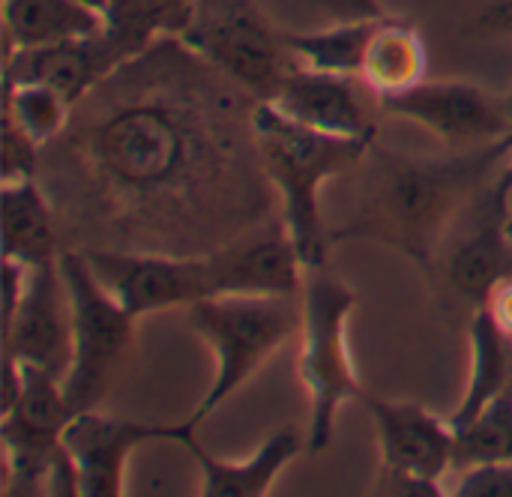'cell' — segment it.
Instances as JSON below:
<instances>
[{
    "label": "cell",
    "mask_w": 512,
    "mask_h": 497,
    "mask_svg": "<svg viewBox=\"0 0 512 497\" xmlns=\"http://www.w3.org/2000/svg\"><path fill=\"white\" fill-rule=\"evenodd\" d=\"M84 153L93 174L114 198L129 204L165 201L198 189L213 174L216 141L210 126L174 96L120 99L87 132Z\"/></svg>",
    "instance_id": "cell-1"
},
{
    "label": "cell",
    "mask_w": 512,
    "mask_h": 497,
    "mask_svg": "<svg viewBox=\"0 0 512 497\" xmlns=\"http://www.w3.org/2000/svg\"><path fill=\"white\" fill-rule=\"evenodd\" d=\"M512 138L462 150L450 159H420L372 147V180L360 213L330 243L369 237L393 246L420 270H432L444 228L507 156Z\"/></svg>",
    "instance_id": "cell-2"
},
{
    "label": "cell",
    "mask_w": 512,
    "mask_h": 497,
    "mask_svg": "<svg viewBox=\"0 0 512 497\" xmlns=\"http://www.w3.org/2000/svg\"><path fill=\"white\" fill-rule=\"evenodd\" d=\"M249 129L258 165L270 186L279 192L282 222L303 264H327L330 234L321 219V186L339 174L360 168L372 141H351L312 132L288 120L267 99H258L249 108Z\"/></svg>",
    "instance_id": "cell-3"
},
{
    "label": "cell",
    "mask_w": 512,
    "mask_h": 497,
    "mask_svg": "<svg viewBox=\"0 0 512 497\" xmlns=\"http://www.w3.org/2000/svg\"><path fill=\"white\" fill-rule=\"evenodd\" d=\"M300 306L297 375L309 399L306 450L321 453L333 441L342 405L366 399L348 345V321L357 309V294L336 273H330L327 264L306 267Z\"/></svg>",
    "instance_id": "cell-4"
},
{
    "label": "cell",
    "mask_w": 512,
    "mask_h": 497,
    "mask_svg": "<svg viewBox=\"0 0 512 497\" xmlns=\"http://www.w3.org/2000/svg\"><path fill=\"white\" fill-rule=\"evenodd\" d=\"M300 297H204L186 309V324L213 351L216 375L192 423L207 420L228 402L294 333H300Z\"/></svg>",
    "instance_id": "cell-5"
},
{
    "label": "cell",
    "mask_w": 512,
    "mask_h": 497,
    "mask_svg": "<svg viewBox=\"0 0 512 497\" xmlns=\"http://www.w3.org/2000/svg\"><path fill=\"white\" fill-rule=\"evenodd\" d=\"M60 273L72 309V363L63 393L75 414L93 411L117 384L135 348V321L93 276L81 249L60 252Z\"/></svg>",
    "instance_id": "cell-6"
},
{
    "label": "cell",
    "mask_w": 512,
    "mask_h": 497,
    "mask_svg": "<svg viewBox=\"0 0 512 497\" xmlns=\"http://www.w3.org/2000/svg\"><path fill=\"white\" fill-rule=\"evenodd\" d=\"M177 39L258 99H270L288 72L285 36L273 33L255 0H195L192 21Z\"/></svg>",
    "instance_id": "cell-7"
},
{
    "label": "cell",
    "mask_w": 512,
    "mask_h": 497,
    "mask_svg": "<svg viewBox=\"0 0 512 497\" xmlns=\"http://www.w3.org/2000/svg\"><path fill=\"white\" fill-rule=\"evenodd\" d=\"M81 252L93 276L132 318L162 309H189L210 297L207 255H165L117 246H84Z\"/></svg>",
    "instance_id": "cell-8"
},
{
    "label": "cell",
    "mask_w": 512,
    "mask_h": 497,
    "mask_svg": "<svg viewBox=\"0 0 512 497\" xmlns=\"http://www.w3.org/2000/svg\"><path fill=\"white\" fill-rule=\"evenodd\" d=\"M195 423L153 426L129 417L102 414L99 408L75 414L63 429V447L78 471L81 497L126 495V465L138 447L147 444H186L195 435Z\"/></svg>",
    "instance_id": "cell-9"
},
{
    "label": "cell",
    "mask_w": 512,
    "mask_h": 497,
    "mask_svg": "<svg viewBox=\"0 0 512 497\" xmlns=\"http://www.w3.org/2000/svg\"><path fill=\"white\" fill-rule=\"evenodd\" d=\"M384 114L405 117L438 135L453 150H477L512 138V114L471 81H420L417 87L381 99Z\"/></svg>",
    "instance_id": "cell-10"
},
{
    "label": "cell",
    "mask_w": 512,
    "mask_h": 497,
    "mask_svg": "<svg viewBox=\"0 0 512 497\" xmlns=\"http://www.w3.org/2000/svg\"><path fill=\"white\" fill-rule=\"evenodd\" d=\"M3 360L36 366L63 381L72 363V309L60 258L27 267L18 303L3 312Z\"/></svg>",
    "instance_id": "cell-11"
},
{
    "label": "cell",
    "mask_w": 512,
    "mask_h": 497,
    "mask_svg": "<svg viewBox=\"0 0 512 497\" xmlns=\"http://www.w3.org/2000/svg\"><path fill=\"white\" fill-rule=\"evenodd\" d=\"M210 267V297H300L306 264L282 219L261 231L240 234L204 252Z\"/></svg>",
    "instance_id": "cell-12"
},
{
    "label": "cell",
    "mask_w": 512,
    "mask_h": 497,
    "mask_svg": "<svg viewBox=\"0 0 512 497\" xmlns=\"http://www.w3.org/2000/svg\"><path fill=\"white\" fill-rule=\"evenodd\" d=\"M129 60L135 57L108 30H99L78 39L9 51L3 60V78L48 84L72 108H78L93 90H99V84H105Z\"/></svg>",
    "instance_id": "cell-13"
},
{
    "label": "cell",
    "mask_w": 512,
    "mask_h": 497,
    "mask_svg": "<svg viewBox=\"0 0 512 497\" xmlns=\"http://www.w3.org/2000/svg\"><path fill=\"white\" fill-rule=\"evenodd\" d=\"M357 81L360 78L318 72L294 63L267 102L312 132L351 141H375V120L357 90Z\"/></svg>",
    "instance_id": "cell-14"
},
{
    "label": "cell",
    "mask_w": 512,
    "mask_h": 497,
    "mask_svg": "<svg viewBox=\"0 0 512 497\" xmlns=\"http://www.w3.org/2000/svg\"><path fill=\"white\" fill-rule=\"evenodd\" d=\"M372 411L381 468L441 483L456 465V426L417 402L363 399Z\"/></svg>",
    "instance_id": "cell-15"
},
{
    "label": "cell",
    "mask_w": 512,
    "mask_h": 497,
    "mask_svg": "<svg viewBox=\"0 0 512 497\" xmlns=\"http://www.w3.org/2000/svg\"><path fill=\"white\" fill-rule=\"evenodd\" d=\"M183 447L189 450V456L195 459L201 471V495L204 497H264L270 495L285 465L300 450H306V435H300L297 429H279L243 462L210 456L195 441V435Z\"/></svg>",
    "instance_id": "cell-16"
},
{
    "label": "cell",
    "mask_w": 512,
    "mask_h": 497,
    "mask_svg": "<svg viewBox=\"0 0 512 497\" xmlns=\"http://www.w3.org/2000/svg\"><path fill=\"white\" fill-rule=\"evenodd\" d=\"M507 276H512V234L498 216L474 228L444 264L447 291L471 309L486 306Z\"/></svg>",
    "instance_id": "cell-17"
},
{
    "label": "cell",
    "mask_w": 512,
    "mask_h": 497,
    "mask_svg": "<svg viewBox=\"0 0 512 497\" xmlns=\"http://www.w3.org/2000/svg\"><path fill=\"white\" fill-rule=\"evenodd\" d=\"M3 201V258L24 267L51 264L60 258L57 222L51 201L45 198L36 177L0 183Z\"/></svg>",
    "instance_id": "cell-18"
},
{
    "label": "cell",
    "mask_w": 512,
    "mask_h": 497,
    "mask_svg": "<svg viewBox=\"0 0 512 497\" xmlns=\"http://www.w3.org/2000/svg\"><path fill=\"white\" fill-rule=\"evenodd\" d=\"M105 30V15L81 0H3V48H39Z\"/></svg>",
    "instance_id": "cell-19"
},
{
    "label": "cell",
    "mask_w": 512,
    "mask_h": 497,
    "mask_svg": "<svg viewBox=\"0 0 512 497\" xmlns=\"http://www.w3.org/2000/svg\"><path fill=\"white\" fill-rule=\"evenodd\" d=\"M426 42L414 21L381 18L360 69V81L378 96H396L426 81Z\"/></svg>",
    "instance_id": "cell-20"
},
{
    "label": "cell",
    "mask_w": 512,
    "mask_h": 497,
    "mask_svg": "<svg viewBox=\"0 0 512 497\" xmlns=\"http://www.w3.org/2000/svg\"><path fill=\"white\" fill-rule=\"evenodd\" d=\"M471 339V375L465 387V399L459 402L450 423L456 429L468 426L492 399H498L512 387V336L498 327L486 306L474 309L468 324Z\"/></svg>",
    "instance_id": "cell-21"
},
{
    "label": "cell",
    "mask_w": 512,
    "mask_h": 497,
    "mask_svg": "<svg viewBox=\"0 0 512 497\" xmlns=\"http://www.w3.org/2000/svg\"><path fill=\"white\" fill-rule=\"evenodd\" d=\"M384 15H351L342 24H333L327 30L315 33H288L285 48L294 63L318 69V72H333V75H348L360 78L366 48L378 30Z\"/></svg>",
    "instance_id": "cell-22"
},
{
    "label": "cell",
    "mask_w": 512,
    "mask_h": 497,
    "mask_svg": "<svg viewBox=\"0 0 512 497\" xmlns=\"http://www.w3.org/2000/svg\"><path fill=\"white\" fill-rule=\"evenodd\" d=\"M195 12V0H108L105 30L141 57L159 36H180Z\"/></svg>",
    "instance_id": "cell-23"
},
{
    "label": "cell",
    "mask_w": 512,
    "mask_h": 497,
    "mask_svg": "<svg viewBox=\"0 0 512 497\" xmlns=\"http://www.w3.org/2000/svg\"><path fill=\"white\" fill-rule=\"evenodd\" d=\"M3 114L12 117L36 144L48 147L69 129L75 108L48 84L3 78Z\"/></svg>",
    "instance_id": "cell-24"
},
{
    "label": "cell",
    "mask_w": 512,
    "mask_h": 497,
    "mask_svg": "<svg viewBox=\"0 0 512 497\" xmlns=\"http://www.w3.org/2000/svg\"><path fill=\"white\" fill-rule=\"evenodd\" d=\"M512 462V387L492 399L468 426L456 429V471Z\"/></svg>",
    "instance_id": "cell-25"
},
{
    "label": "cell",
    "mask_w": 512,
    "mask_h": 497,
    "mask_svg": "<svg viewBox=\"0 0 512 497\" xmlns=\"http://www.w3.org/2000/svg\"><path fill=\"white\" fill-rule=\"evenodd\" d=\"M39 156H42V144H36L12 117L3 114V147H0L3 180L0 183H15V180L36 177Z\"/></svg>",
    "instance_id": "cell-26"
},
{
    "label": "cell",
    "mask_w": 512,
    "mask_h": 497,
    "mask_svg": "<svg viewBox=\"0 0 512 497\" xmlns=\"http://www.w3.org/2000/svg\"><path fill=\"white\" fill-rule=\"evenodd\" d=\"M456 497H512V462H489L462 471Z\"/></svg>",
    "instance_id": "cell-27"
},
{
    "label": "cell",
    "mask_w": 512,
    "mask_h": 497,
    "mask_svg": "<svg viewBox=\"0 0 512 497\" xmlns=\"http://www.w3.org/2000/svg\"><path fill=\"white\" fill-rule=\"evenodd\" d=\"M375 495H399V497H444L450 495L441 483L432 480H420L411 474H399V471H384L378 474V486Z\"/></svg>",
    "instance_id": "cell-28"
},
{
    "label": "cell",
    "mask_w": 512,
    "mask_h": 497,
    "mask_svg": "<svg viewBox=\"0 0 512 497\" xmlns=\"http://www.w3.org/2000/svg\"><path fill=\"white\" fill-rule=\"evenodd\" d=\"M480 24H483V30H489L495 36L512 39V0H492L480 12Z\"/></svg>",
    "instance_id": "cell-29"
},
{
    "label": "cell",
    "mask_w": 512,
    "mask_h": 497,
    "mask_svg": "<svg viewBox=\"0 0 512 497\" xmlns=\"http://www.w3.org/2000/svg\"><path fill=\"white\" fill-rule=\"evenodd\" d=\"M486 309H489V315L498 321V327L512 336V276H507V279L492 291V297L486 300Z\"/></svg>",
    "instance_id": "cell-30"
},
{
    "label": "cell",
    "mask_w": 512,
    "mask_h": 497,
    "mask_svg": "<svg viewBox=\"0 0 512 497\" xmlns=\"http://www.w3.org/2000/svg\"><path fill=\"white\" fill-rule=\"evenodd\" d=\"M495 216L507 225V231L512 234V162L507 165V171L501 177V186L495 192Z\"/></svg>",
    "instance_id": "cell-31"
},
{
    "label": "cell",
    "mask_w": 512,
    "mask_h": 497,
    "mask_svg": "<svg viewBox=\"0 0 512 497\" xmlns=\"http://www.w3.org/2000/svg\"><path fill=\"white\" fill-rule=\"evenodd\" d=\"M348 6H351V15L354 18L357 15H384L381 6H378V0H348Z\"/></svg>",
    "instance_id": "cell-32"
},
{
    "label": "cell",
    "mask_w": 512,
    "mask_h": 497,
    "mask_svg": "<svg viewBox=\"0 0 512 497\" xmlns=\"http://www.w3.org/2000/svg\"><path fill=\"white\" fill-rule=\"evenodd\" d=\"M81 3H87L90 9H96V12H102V15H105V6H108V0H81Z\"/></svg>",
    "instance_id": "cell-33"
},
{
    "label": "cell",
    "mask_w": 512,
    "mask_h": 497,
    "mask_svg": "<svg viewBox=\"0 0 512 497\" xmlns=\"http://www.w3.org/2000/svg\"><path fill=\"white\" fill-rule=\"evenodd\" d=\"M507 108H510V114H512V93H510V99H507Z\"/></svg>",
    "instance_id": "cell-34"
}]
</instances>
